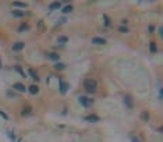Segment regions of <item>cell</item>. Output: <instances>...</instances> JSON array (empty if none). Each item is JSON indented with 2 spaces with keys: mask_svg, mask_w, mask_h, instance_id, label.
<instances>
[{
  "mask_svg": "<svg viewBox=\"0 0 163 142\" xmlns=\"http://www.w3.org/2000/svg\"><path fill=\"white\" fill-rule=\"evenodd\" d=\"M0 117H3L4 120H9V116H7L4 112H1V110H0Z\"/></svg>",
  "mask_w": 163,
  "mask_h": 142,
  "instance_id": "obj_26",
  "label": "cell"
},
{
  "mask_svg": "<svg viewBox=\"0 0 163 142\" xmlns=\"http://www.w3.org/2000/svg\"><path fill=\"white\" fill-rule=\"evenodd\" d=\"M133 142H139V141H138L137 138H134V139H133Z\"/></svg>",
  "mask_w": 163,
  "mask_h": 142,
  "instance_id": "obj_31",
  "label": "cell"
},
{
  "mask_svg": "<svg viewBox=\"0 0 163 142\" xmlns=\"http://www.w3.org/2000/svg\"><path fill=\"white\" fill-rule=\"evenodd\" d=\"M86 121H89V123H98V121H100V118H99L96 114H89V116L85 117Z\"/></svg>",
  "mask_w": 163,
  "mask_h": 142,
  "instance_id": "obj_5",
  "label": "cell"
},
{
  "mask_svg": "<svg viewBox=\"0 0 163 142\" xmlns=\"http://www.w3.org/2000/svg\"><path fill=\"white\" fill-rule=\"evenodd\" d=\"M29 114H32V109H31V106H25L21 110V116H29Z\"/></svg>",
  "mask_w": 163,
  "mask_h": 142,
  "instance_id": "obj_10",
  "label": "cell"
},
{
  "mask_svg": "<svg viewBox=\"0 0 163 142\" xmlns=\"http://www.w3.org/2000/svg\"><path fill=\"white\" fill-rule=\"evenodd\" d=\"M141 118H142L144 121H149V113H148V112H144V113L141 114Z\"/></svg>",
  "mask_w": 163,
  "mask_h": 142,
  "instance_id": "obj_24",
  "label": "cell"
},
{
  "mask_svg": "<svg viewBox=\"0 0 163 142\" xmlns=\"http://www.w3.org/2000/svg\"><path fill=\"white\" fill-rule=\"evenodd\" d=\"M46 57H49V59H52V60H54V61H59V54H56V53H47Z\"/></svg>",
  "mask_w": 163,
  "mask_h": 142,
  "instance_id": "obj_15",
  "label": "cell"
},
{
  "mask_svg": "<svg viewBox=\"0 0 163 142\" xmlns=\"http://www.w3.org/2000/svg\"><path fill=\"white\" fill-rule=\"evenodd\" d=\"M123 100H124L125 106H127L128 109H133V107H134V99L131 98V96H130V95H125Z\"/></svg>",
  "mask_w": 163,
  "mask_h": 142,
  "instance_id": "obj_3",
  "label": "cell"
},
{
  "mask_svg": "<svg viewBox=\"0 0 163 142\" xmlns=\"http://www.w3.org/2000/svg\"><path fill=\"white\" fill-rule=\"evenodd\" d=\"M149 50H150V53H153V54L158 52V46H156V43H155V42H150L149 43Z\"/></svg>",
  "mask_w": 163,
  "mask_h": 142,
  "instance_id": "obj_14",
  "label": "cell"
},
{
  "mask_svg": "<svg viewBox=\"0 0 163 142\" xmlns=\"http://www.w3.org/2000/svg\"><path fill=\"white\" fill-rule=\"evenodd\" d=\"M119 32H121V34H127L128 32V28L125 25H121V26H119Z\"/></svg>",
  "mask_w": 163,
  "mask_h": 142,
  "instance_id": "obj_25",
  "label": "cell"
},
{
  "mask_svg": "<svg viewBox=\"0 0 163 142\" xmlns=\"http://www.w3.org/2000/svg\"><path fill=\"white\" fill-rule=\"evenodd\" d=\"M61 11H63V14H68V13H71V11H73V6H71V4L66 6L64 9L61 10Z\"/></svg>",
  "mask_w": 163,
  "mask_h": 142,
  "instance_id": "obj_19",
  "label": "cell"
},
{
  "mask_svg": "<svg viewBox=\"0 0 163 142\" xmlns=\"http://www.w3.org/2000/svg\"><path fill=\"white\" fill-rule=\"evenodd\" d=\"M28 29H29V25L24 22L22 25H20V28H18V32H25V31H28Z\"/></svg>",
  "mask_w": 163,
  "mask_h": 142,
  "instance_id": "obj_17",
  "label": "cell"
},
{
  "mask_svg": "<svg viewBox=\"0 0 163 142\" xmlns=\"http://www.w3.org/2000/svg\"><path fill=\"white\" fill-rule=\"evenodd\" d=\"M28 74H29V75H31V77H32V78H35V79H36V81H39L38 73H36V71H35L34 68H29V70H28Z\"/></svg>",
  "mask_w": 163,
  "mask_h": 142,
  "instance_id": "obj_13",
  "label": "cell"
},
{
  "mask_svg": "<svg viewBox=\"0 0 163 142\" xmlns=\"http://www.w3.org/2000/svg\"><path fill=\"white\" fill-rule=\"evenodd\" d=\"M15 71H17V73L20 74L21 77H25V73H24V70H22L20 65H15Z\"/></svg>",
  "mask_w": 163,
  "mask_h": 142,
  "instance_id": "obj_23",
  "label": "cell"
},
{
  "mask_svg": "<svg viewBox=\"0 0 163 142\" xmlns=\"http://www.w3.org/2000/svg\"><path fill=\"white\" fill-rule=\"evenodd\" d=\"M60 6H61L60 1H53V3L49 4V10H57V9H60Z\"/></svg>",
  "mask_w": 163,
  "mask_h": 142,
  "instance_id": "obj_11",
  "label": "cell"
},
{
  "mask_svg": "<svg viewBox=\"0 0 163 142\" xmlns=\"http://www.w3.org/2000/svg\"><path fill=\"white\" fill-rule=\"evenodd\" d=\"M103 20H105V26H106V28L112 26V21H110V18L107 17L106 14H103Z\"/></svg>",
  "mask_w": 163,
  "mask_h": 142,
  "instance_id": "obj_16",
  "label": "cell"
},
{
  "mask_svg": "<svg viewBox=\"0 0 163 142\" xmlns=\"http://www.w3.org/2000/svg\"><path fill=\"white\" fill-rule=\"evenodd\" d=\"M78 102H80L84 107H89V106H92V100H91L89 98H86V96H80V98H78Z\"/></svg>",
  "mask_w": 163,
  "mask_h": 142,
  "instance_id": "obj_2",
  "label": "cell"
},
{
  "mask_svg": "<svg viewBox=\"0 0 163 142\" xmlns=\"http://www.w3.org/2000/svg\"><path fill=\"white\" fill-rule=\"evenodd\" d=\"M24 47H25V43L24 42H15L13 45V50L14 52H20V50H22Z\"/></svg>",
  "mask_w": 163,
  "mask_h": 142,
  "instance_id": "obj_4",
  "label": "cell"
},
{
  "mask_svg": "<svg viewBox=\"0 0 163 142\" xmlns=\"http://www.w3.org/2000/svg\"><path fill=\"white\" fill-rule=\"evenodd\" d=\"M11 14H13V17H15V18H22L24 15H25L24 11H21V10H13Z\"/></svg>",
  "mask_w": 163,
  "mask_h": 142,
  "instance_id": "obj_9",
  "label": "cell"
},
{
  "mask_svg": "<svg viewBox=\"0 0 163 142\" xmlns=\"http://www.w3.org/2000/svg\"><path fill=\"white\" fill-rule=\"evenodd\" d=\"M158 34L160 35V36H162V35H163V28H162V26H160V28H159V32H158Z\"/></svg>",
  "mask_w": 163,
  "mask_h": 142,
  "instance_id": "obj_29",
  "label": "cell"
},
{
  "mask_svg": "<svg viewBox=\"0 0 163 142\" xmlns=\"http://www.w3.org/2000/svg\"><path fill=\"white\" fill-rule=\"evenodd\" d=\"M13 88H14L15 90H18V92H22V93H24V92L27 90V88L22 85V84H20V82H15V84L13 85Z\"/></svg>",
  "mask_w": 163,
  "mask_h": 142,
  "instance_id": "obj_6",
  "label": "cell"
},
{
  "mask_svg": "<svg viewBox=\"0 0 163 142\" xmlns=\"http://www.w3.org/2000/svg\"><path fill=\"white\" fill-rule=\"evenodd\" d=\"M92 43L94 45H105L106 43V39L105 38H99V36H96V38L92 39Z\"/></svg>",
  "mask_w": 163,
  "mask_h": 142,
  "instance_id": "obj_7",
  "label": "cell"
},
{
  "mask_svg": "<svg viewBox=\"0 0 163 142\" xmlns=\"http://www.w3.org/2000/svg\"><path fill=\"white\" fill-rule=\"evenodd\" d=\"M0 68H1V60H0Z\"/></svg>",
  "mask_w": 163,
  "mask_h": 142,
  "instance_id": "obj_32",
  "label": "cell"
},
{
  "mask_svg": "<svg viewBox=\"0 0 163 142\" xmlns=\"http://www.w3.org/2000/svg\"><path fill=\"white\" fill-rule=\"evenodd\" d=\"M84 88H85L86 92L95 93V92H96V88H98V84H96L95 79H85V81H84Z\"/></svg>",
  "mask_w": 163,
  "mask_h": 142,
  "instance_id": "obj_1",
  "label": "cell"
},
{
  "mask_svg": "<svg viewBox=\"0 0 163 142\" xmlns=\"http://www.w3.org/2000/svg\"><path fill=\"white\" fill-rule=\"evenodd\" d=\"M13 6H14V7H21V9H25L28 4H27V3H21V1H14Z\"/></svg>",
  "mask_w": 163,
  "mask_h": 142,
  "instance_id": "obj_18",
  "label": "cell"
},
{
  "mask_svg": "<svg viewBox=\"0 0 163 142\" xmlns=\"http://www.w3.org/2000/svg\"><path fill=\"white\" fill-rule=\"evenodd\" d=\"M148 29H149V32H150V34H153V31H155V26H153V25H149V28H148Z\"/></svg>",
  "mask_w": 163,
  "mask_h": 142,
  "instance_id": "obj_28",
  "label": "cell"
},
{
  "mask_svg": "<svg viewBox=\"0 0 163 142\" xmlns=\"http://www.w3.org/2000/svg\"><path fill=\"white\" fill-rule=\"evenodd\" d=\"M6 95H7V96H11V98H15V93H14V92H11V90H7V92H6Z\"/></svg>",
  "mask_w": 163,
  "mask_h": 142,
  "instance_id": "obj_27",
  "label": "cell"
},
{
  "mask_svg": "<svg viewBox=\"0 0 163 142\" xmlns=\"http://www.w3.org/2000/svg\"><path fill=\"white\" fill-rule=\"evenodd\" d=\"M57 42L59 43H67L68 42V38H67V36H59V38H57Z\"/></svg>",
  "mask_w": 163,
  "mask_h": 142,
  "instance_id": "obj_22",
  "label": "cell"
},
{
  "mask_svg": "<svg viewBox=\"0 0 163 142\" xmlns=\"http://www.w3.org/2000/svg\"><path fill=\"white\" fill-rule=\"evenodd\" d=\"M38 28H39V31H41V32H45V31H46V25L43 24V21H39L38 22Z\"/></svg>",
  "mask_w": 163,
  "mask_h": 142,
  "instance_id": "obj_21",
  "label": "cell"
},
{
  "mask_svg": "<svg viewBox=\"0 0 163 142\" xmlns=\"http://www.w3.org/2000/svg\"><path fill=\"white\" fill-rule=\"evenodd\" d=\"M9 137L11 138V139H15V137H14V134H13V132H9Z\"/></svg>",
  "mask_w": 163,
  "mask_h": 142,
  "instance_id": "obj_30",
  "label": "cell"
},
{
  "mask_svg": "<svg viewBox=\"0 0 163 142\" xmlns=\"http://www.w3.org/2000/svg\"><path fill=\"white\" fill-rule=\"evenodd\" d=\"M67 90H68V84H66V82L60 81V92L63 95H66V93H67Z\"/></svg>",
  "mask_w": 163,
  "mask_h": 142,
  "instance_id": "obj_8",
  "label": "cell"
},
{
  "mask_svg": "<svg viewBox=\"0 0 163 142\" xmlns=\"http://www.w3.org/2000/svg\"><path fill=\"white\" fill-rule=\"evenodd\" d=\"M28 90H29V93L36 95L38 93V90H39V88H38V85H31V86H28Z\"/></svg>",
  "mask_w": 163,
  "mask_h": 142,
  "instance_id": "obj_12",
  "label": "cell"
},
{
  "mask_svg": "<svg viewBox=\"0 0 163 142\" xmlns=\"http://www.w3.org/2000/svg\"><path fill=\"white\" fill-rule=\"evenodd\" d=\"M54 68L56 70H66V64H63V63H59V61H57L56 64H54Z\"/></svg>",
  "mask_w": 163,
  "mask_h": 142,
  "instance_id": "obj_20",
  "label": "cell"
}]
</instances>
